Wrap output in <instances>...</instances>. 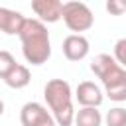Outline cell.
Listing matches in <instances>:
<instances>
[{
	"label": "cell",
	"instance_id": "obj_1",
	"mask_svg": "<svg viewBox=\"0 0 126 126\" xmlns=\"http://www.w3.org/2000/svg\"><path fill=\"white\" fill-rule=\"evenodd\" d=\"M24 59L32 65H43L51 57V39L47 26L37 18H28L20 32Z\"/></svg>",
	"mask_w": 126,
	"mask_h": 126
},
{
	"label": "cell",
	"instance_id": "obj_2",
	"mask_svg": "<svg viewBox=\"0 0 126 126\" xmlns=\"http://www.w3.org/2000/svg\"><path fill=\"white\" fill-rule=\"evenodd\" d=\"M91 71L96 79H100L104 87V94L114 102L126 100V69H122L116 59L108 53H98L91 61Z\"/></svg>",
	"mask_w": 126,
	"mask_h": 126
},
{
	"label": "cell",
	"instance_id": "obj_3",
	"mask_svg": "<svg viewBox=\"0 0 126 126\" xmlns=\"http://www.w3.org/2000/svg\"><path fill=\"white\" fill-rule=\"evenodd\" d=\"M43 98L49 106L51 116L57 126H73L75 124V108H73V91L65 79H51L43 87Z\"/></svg>",
	"mask_w": 126,
	"mask_h": 126
},
{
	"label": "cell",
	"instance_id": "obj_4",
	"mask_svg": "<svg viewBox=\"0 0 126 126\" xmlns=\"http://www.w3.org/2000/svg\"><path fill=\"white\" fill-rule=\"evenodd\" d=\"M63 22L71 32L81 35V32H87L93 28L94 16L85 2H65L63 4Z\"/></svg>",
	"mask_w": 126,
	"mask_h": 126
},
{
	"label": "cell",
	"instance_id": "obj_5",
	"mask_svg": "<svg viewBox=\"0 0 126 126\" xmlns=\"http://www.w3.org/2000/svg\"><path fill=\"white\" fill-rule=\"evenodd\" d=\"M20 122L22 126H57L51 112L41 102H26L20 110Z\"/></svg>",
	"mask_w": 126,
	"mask_h": 126
},
{
	"label": "cell",
	"instance_id": "obj_6",
	"mask_svg": "<svg viewBox=\"0 0 126 126\" xmlns=\"http://www.w3.org/2000/svg\"><path fill=\"white\" fill-rule=\"evenodd\" d=\"M75 100L81 104V108H98L104 100V93L96 83L81 81L75 89Z\"/></svg>",
	"mask_w": 126,
	"mask_h": 126
},
{
	"label": "cell",
	"instance_id": "obj_7",
	"mask_svg": "<svg viewBox=\"0 0 126 126\" xmlns=\"http://www.w3.org/2000/svg\"><path fill=\"white\" fill-rule=\"evenodd\" d=\"M32 10L43 24H55L63 18V2L59 0H33Z\"/></svg>",
	"mask_w": 126,
	"mask_h": 126
},
{
	"label": "cell",
	"instance_id": "obj_8",
	"mask_svg": "<svg viewBox=\"0 0 126 126\" xmlns=\"http://www.w3.org/2000/svg\"><path fill=\"white\" fill-rule=\"evenodd\" d=\"M63 55L69 59V61H83L87 55H89V49H91V43L89 39L81 33H71L63 39Z\"/></svg>",
	"mask_w": 126,
	"mask_h": 126
},
{
	"label": "cell",
	"instance_id": "obj_9",
	"mask_svg": "<svg viewBox=\"0 0 126 126\" xmlns=\"http://www.w3.org/2000/svg\"><path fill=\"white\" fill-rule=\"evenodd\" d=\"M26 20L28 18L18 10L0 8V32H4L8 35H20V32L24 30Z\"/></svg>",
	"mask_w": 126,
	"mask_h": 126
},
{
	"label": "cell",
	"instance_id": "obj_10",
	"mask_svg": "<svg viewBox=\"0 0 126 126\" xmlns=\"http://www.w3.org/2000/svg\"><path fill=\"white\" fill-rule=\"evenodd\" d=\"M30 81H32V73H30V69H28L26 65H22V63H18V65L8 73V77L4 79V83H6L10 89H24V87L30 85Z\"/></svg>",
	"mask_w": 126,
	"mask_h": 126
},
{
	"label": "cell",
	"instance_id": "obj_11",
	"mask_svg": "<svg viewBox=\"0 0 126 126\" xmlns=\"http://www.w3.org/2000/svg\"><path fill=\"white\" fill-rule=\"evenodd\" d=\"M102 120L98 108H79L75 112V126H100Z\"/></svg>",
	"mask_w": 126,
	"mask_h": 126
},
{
	"label": "cell",
	"instance_id": "obj_12",
	"mask_svg": "<svg viewBox=\"0 0 126 126\" xmlns=\"http://www.w3.org/2000/svg\"><path fill=\"white\" fill-rule=\"evenodd\" d=\"M104 124L106 126H126V108H122V106L110 108L104 116Z\"/></svg>",
	"mask_w": 126,
	"mask_h": 126
},
{
	"label": "cell",
	"instance_id": "obj_13",
	"mask_svg": "<svg viewBox=\"0 0 126 126\" xmlns=\"http://www.w3.org/2000/svg\"><path fill=\"white\" fill-rule=\"evenodd\" d=\"M16 65H18V63H16L14 55H12L10 51H6V49H0V79H2V81L8 77V73H10Z\"/></svg>",
	"mask_w": 126,
	"mask_h": 126
},
{
	"label": "cell",
	"instance_id": "obj_14",
	"mask_svg": "<svg viewBox=\"0 0 126 126\" xmlns=\"http://www.w3.org/2000/svg\"><path fill=\"white\" fill-rule=\"evenodd\" d=\"M112 57L116 59V63H118L122 69H126V37H122V39H118V41L114 43V53H112Z\"/></svg>",
	"mask_w": 126,
	"mask_h": 126
},
{
	"label": "cell",
	"instance_id": "obj_15",
	"mask_svg": "<svg viewBox=\"0 0 126 126\" xmlns=\"http://www.w3.org/2000/svg\"><path fill=\"white\" fill-rule=\"evenodd\" d=\"M104 8H106V12H108L110 16H120V14L126 12V2H120V0H108V2L104 4Z\"/></svg>",
	"mask_w": 126,
	"mask_h": 126
},
{
	"label": "cell",
	"instance_id": "obj_16",
	"mask_svg": "<svg viewBox=\"0 0 126 126\" xmlns=\"http://www.w3.org/2000/svg\"><path fill=\"white\" fill-rule=\"evenodd\" d=\"M2 114H4V100L0 98V116H2Z\"/></svg>",
	"mask_w": 126,
	"mask_h": 126
}]
</instances>
